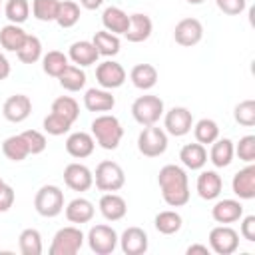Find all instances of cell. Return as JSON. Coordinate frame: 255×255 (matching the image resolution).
<instances>
[{"mask_svg":"<svg viewBox=\"0 0 255 255\" xmlns=\"http://www.w3.org/2000/svg\"><path fill=\"white\" fill-rule=\"evenodd\" d=\"M157 183L161 189V197L169 207H181L189 201V181L183 167L175 163H167L157 173Z\"/></svg>","mask_w":255,"mask_h":255,"instance_id":"obj_1","label":"cell"},{"mask_svg":"<svg viewBox=\"0 0 255 255\" xmlns=\"http://www.w3.org/2000/svg\"><path fill=\"white\" fill-rule=\"evenodd\" d=\"M92 135L104 149H116L124 137V128L116 116L102 114L92 122Z\"/></svg>","mask_w":255,"mask_h":255,"instance_id":"obj_2","label":"cell"},{"mask_svg":"<svg viewBox=\"0 0 255 255\" xmlns=\"http://www.w3.org/2000/svg\"><path fill=\"white\" fill-rule=\"evenodd\" d=\"M34 207L42 217H56L64 211V191L58 185H42L36 191Z\"/></svg>","mask_w":255,"mask_h":255,"instance_id":"obj_3","label":"cell"},{"mask_svg":"<svg viewBox=\"0 0 255 255\" xmlns=\"http://www.w3.org/2000/svg\"><path fill=\"white\" fill-rule=\"evenodd\" d=\"M84 233L80 227L68 225L56 231L52 245H50V255H76L82 245H84Z\"/></svg>","mask_w":255,"mask_h":255,"instance_id":"obj_4","label":"cell"},{"mask_svg":"<svg viewBox=\"0 0 255 255\" xmlns=\"http://www.w3.org/2000/svg\"><path fill=\"white\" fill-rule=\"evenodd\" d=\"M131 116L139 126H153L163 116V100L159 96H139L131 104Z\"/></svg>","mask_w":255,"mask_h":255,"instance_id":"obj_5","label":"cell"},{"mask_svg":"<svg viewBox=\"0 0 255 255\" xmlns=\"http://www.w3.org/2000/svg\"><path fill=\"white\" fill-rule=\"evenodd\" d=\"M137 149L145 157H159L167 149V133L165 129L153 126H143L137 135Z\"/></svg>","mask_w":255,"mask_h":255,"instance_id":"obj_6","label":"cell"},{"mask_svg":"<svg viewBox=\"0 0 255 255\" xmlns=\"http://www.w3.org/2000/svg\"><path fill=\"white\" fill-rule=\"evenodd\" d=\"M94 181H96V187L100 191H118L126 183V173H124L120 163L106 159V161L98 163L96 173H94Z\"/></svg>","mask_w":255,"mask_h":255,"instance_id":"obj_7","label":"cell"},{"mask_svg":"<svg viewBox=\"0 0 255 255\" xmlns=\"http://www.w3.org/2000/svg\"><path fill=\"white\" fill-rule=\"evenodd\" d=\"M118 233L114 227L110 225H94L90 231H88V245L90 249L96 253V255H110L116 251L118 247Z\"/></svg>","mask_w":255,"mask_h":255,"instance_id":"obj_8","label":"cell"},{"mask_svg":"<svg viewBox=\"0 0 255 255\" xmlns=\"http://www.w3.org/2000/svg\"><path fill=\"white\" fill-rule=\"evenodd\" d=\"M239 247V233L229 225H217L209 231V249L217 255H231Z\"/></svg>","mask_w":255,"mask_h":255,"instance_id":"obj_9","label":"cell"},{"mask_svg":"<svg viewBox=\"0 0 255 255\" xmlns=\"http://www.w3.org/2000/svg\"><path fill=\"white\" fill-rule=\"evenodd\" d=\"M201 38H203V24L197 18H183L173 28V40L179 46L185 48L195 46L201 42Z\"/></svg>","mask_w":255,"mask_h":255,"instance_id":"obj_10","label":"cell"},{"mask_svg":"<svg viewBox=\"0 0 255 255\" xmlns=\"http://www.w3.org/2000/svg\"><path fill=\"white\" fill-rule=\"evenodd\" d=\"M96 80L104 90H116L126 82V70L114 60H106L96 68Z\"/></svg>","mask_w":255,"mask_h":255,"instance_id":"obj_11","label":"cell"},{"mask_svg":"<svg viewBox=\"0 0 255 255\" xmlns=\"http://www.w3.org/2000/svg\"><path fill=\"white\" fill-rule=\"evenodd\" d=\"M163 124H165V131L175 135V137H181L185 133L191 131L193 128V116L187 108L183 106H177V108H171L165 118H163Z\"/></svg>","mask_w":255,"mask_h":255,"instance_id":"obj_12","label":"cell"},{"mask_svg":"<svg viewBox=\"0 0 255 255\" xmlns=\"http://www.w3.org/2000/svg\"><path fill=\"white\" fill-rule=\"evenodd\" d=\"M64 183L74 191H88L94 185V173L84 163H68L64 169Z\"/></svg>","mask_w":255,"mask_h":255,"instance_id":"obj_13","label":"cell"},{"mask_svg":"<svg viewBox=\"0 0 255 255\" xmlns=\"http://www.w3.org/2000/svg\"><path fill=\"white\" fill-rule=\"evenodd\" d=\"M30 114H32V100L24 94L10 96L2 106V116L12 124H20V122L28 120Z\"/></svg>","mask_w":255,"mask_h":255,"instance_id":"obj_14","label":"cell"},{"mask_svg":"<svg viewBox=\"0 0 255 255\" xmlns=\"http://www.w3.org/2000/svg\"><path fill=\"white\" fill-rule=\"evenodd\" d=\"M118 241L126 255H141L147 251V245H149L147 233L141 227H128Z\"/></svg>","mask_w":255,"mask_h":255,"instance_id":"obj_15","label":"cell"},{"mask_svg":"<svg viewBox=\"0 0 255 255\" xmlns=\"http://www.w3.org/2000/svg\"><path fill=\"white\" fill-rule=\"evenodd\" d=\"M98 207H100V213L104 215V219H108V221H120V219H124L126 213H128V203H126V199H124L122 195L114 193V191L104 193V195L100 197Z\"/></svg>","mask_w":255,"mask_h":255,"instance_id":"obj_16","label":"cell"},{"mask_svg":"<svg viewBox=\"0 0 255 255\" xmlns=\"http://www.w3.org/2000/svg\"><path fill=\"white\" fill-rule=\"evenodd\" d=\"M231 189L239 199H253L255 197V165H247L233 175Z\"/></svg>","mask_w":255,"mask_h":255,"instance_id":"obj_17","label":"cell"},{"mask_svg":"<svg viewBox=\"0 0 255 255\" xmlns=\"http://www.w3.org/2000/svg\"><path fill=\"white\" fill-rule=\"evenodd\" d=\"M94 147H96V139L88 131H74L66 139V151L76 159H84L92 155Z\"/></svg>","mask_w":255,"mask_h":255,"instance_id":"obj_18","label":"cell"},{"mask_svg":"<svg viewBox=\"0 0 255 255\" xmlns=\"http://www.w3.org/2000/svg\"><path fill=\"white\" fill-rule=\"evenodd\" d=\"M195 187H197V193H199L201 199L211 201V199L219 197V193H221V189H223V179H221V175H219L217 171L207 169V171H201V173L197 175Z\"/></svg>","mask_w":255,"mask_h":255,"instance_id":"obj_19","label":"cell"},{"mask_svg":"<svg viewBox=\"0 0 255 255\" xmlns=\"http://www.w3.org/2000/svg\"><path fill=\"white\" fill-rule=\"evenodd\" d=\"M211 217L221 225L235 223L243 217V205L237 199H221L211 207Z\"/></svg>","mask_w":255,"mask_h":255,"instance_id":"obj_20","label":"cell"},{"mask_svg":"<svg viewBox=\"0 0 255 255\" xmlns=\"http://www.w3.org/2000/svg\"><path fill=\"white\" fill-rule=\"evenodd\" d=\"M151 30H153L151 18L147 14L135 12V14L129 16V26H128V30H126L124 36L128 38V42L137 44V42H145L151 36Z\"/></svg>","mask_w":255,"mask_h":255,"instance_id":"obj_21","label":"cell"},{"mask_svg":"<svg viewBox=\"0 0 255 255\" xmlns=\"http://www.w3.org/2000/svg\"><path fill=\"white\" fill-rule=\"evenodd\" d=\"M84 106L88 112H112L116 106V98L110 90L104 88H90L84 96Z\"/></svg>","mask_w":255,"mask_h":255,"instance_id":"obj_22","label":"cell"},{"mask_svg":"<svg viewBox=\"0 0 255 255\" xmlns=\"http://www.w3.org/2000/svg\"><path fill=\"white\" fill-rule=\"evenodd\" d=\"M98 58H100V54H98L96 46H94L92 42H88V40L74 42V44L70 46V50H68V60H72V62H74L76 66H80V68H86V66L96 64Z\"/></svg>","mask_w":255,"mask_h":255,"instance_id":"obj_23","label":"cell"},{"mask_svg":"<svg viewBox=\"0 0 255 255\" xmlns=\"http://www.w3.org/2000/svg\"><path fill=\"white\" fill-rule=\"evenodd\" d=\"M96 209H94V203L86 197H76L72 199L68 205H66V219L70 223H88L92 221Z\"/></svg>","mask_w":255,"mask_h":255,"instance_id":"obj_24","label":"cell"},{"mask_svg":"<svg viewBox=\"0 0 255 255\" xmlns=\"http://www.w3.org/2000/svg\"><path fill=\"white\" fill-rule=\"evenodd\" d=\"M102 24H104V30L120 36V34H126L129 26V16L118 6H108L102 14Z\"/></svg>","mask_w":255,"mask_h":255,"instance_id":"obj_25","label":"cell"},{"mask_svg":"<svg viewBox=\"0 0 255 255\" xmlns=\"http://www.w3.org/2000/svg\"><path fill=\"white\" fill-rule=\"evenodd\" d=\"M179 159H181V163H183L187 169H191V171L201 169V167L207 163V149H205L199 141H195V143H185V145L181 147V151H179Z\"/></svg>","mask_w":255,"mask_h":255,"instance_id":"obj_26","label":"cell"},{"mask_svg":"<svg viewBox=\"0 0 255 255\" xmlns=\"http://www.w3.org/2000/svg\"><path fill=\"white\" fill-rule=\"evenodd\" d=\"M233 141L229 137H217L213 143H211V151H209V161L215 165V167H227L231 161H233Z\"/></svg>","mask_w":255,"mask_h":255,"instance_id":"obj_27","label":"cell"},{"mask_svg":"<svg viewBox=\"0 0 255 255\" xmlns=\"http://www.w3.org/2000/svg\"><path fill=\"white\" fill-rule=\"evenodd\" d=\"M129 80L137 90H151L157 84V70L151 64H135L129 72Z\"/></svg>","mask_w":255,"mask_h":255,"instance_id":"obj_28","label":"cell"},{"mask_svg":"<svg viewBox=\"0 0 255 255\" xmlns=\"http://www.w3.org/2000/svg\"><path fill=\"white\" fill-rule=\"evenodd\" d=\"M26 32L20 28V24H6L0 30V46L8 52H18L26 40Z\"/></svg>","mask_w":255,"mask_h":255,"instance_id":"obj_29","label":"cell"},{"mask_svg":"<svg viewBox=\"0 0 255 255\" xmlns=\"http://www.w3.org/2000/svg\"><path fill=\"white\" fill-rule=\"evenodd\" d=\"M2 153L10 161H22L30 155V149H28V143L22 137V133H16V135H10L2 141Z\"/></svg>","mask_w":255,"mask_h":255,"instance_id":"obj_30","label":"cell"},{"mask_svg":"<svg viewBox=\"0 0 255 255\" xmlns=\"http://www.w3.org/2000/svg\"><path fill=\"white\" fill-rule=\"evenodd\" d=\"M92 44L96 46L100 56H108L110 58V56H116L120 52V38L116 34L108 32V30L96 32L94 38H92Z\"/></svg>","mask_w":255,"mask_h":255,"instance_id":"obj_31","label":"cell"},{"mask_svg":"<svg viewBox=\"0 0 255 255\" xmlns=\"http://www.w3.org/2000/svg\"><path fill=\"white\" fill-rule=\"evenodd\" d=\"M70 66L68 62V54L60 52V50H50L48 54L42 56V70L52 76V78H58L66 68Z\"/></svg>","mask_w":255,"mask_h":255,"instance_id":"obj_32","label":"cell"},{"mask_svg":"<svg viewBox=\"0 0 255 255\" xmlns=\"http://www.w3.org/2000/svg\"><path fill=\"white\" fill-rule=\"evenodd\" d=\"M181 223H183L181 215H179L177 211H171V209L159 211V213L155 215V219H153L155 229H157L159 233H163V235H173V233H177V231L181 229Z\"/></svg>","mask_w":255,"mask_h":255,"instance_id":"obj_33","label":"cell"},{"mask_svg":"<svg viewBox=\"0 0 255 255\" xmlns=\"http://www.w3.org/2000/svg\"><path fill=\"white\" fill-rule=\"evenodd\" d=\"M60 86L68 92H80L84 86H86V72L80 68V66H68L60 76Z\"/></svg>","mask_w":255,"mask_h":255,"instance_id":"obj_34","label":"cell"},{"mask_svg":"<svg viewBox=\"0 0 255 255\" xmlns=\"http://www.w3.org/2000/svg\"><path fill=\"white\" fill-rule=\"evenodd\" d=\"M18 247L22 255H40L42 253V235L38 229L28 227L18 237Z\"/></svg>","mask_w":255,"mask_h":255,"instance_id":"obj_35","label":"cell"},{"mask_svg":"<svg viewBox=\"0 0 255 255\" xmlns=\"http://www.w3.org/2000/svg\"><path fill=\"white\" fill-rule=\"evenodd\" d=\"M16 56H18V60L22 64H34V62H38L42 58V42H40V38L28 34L26 40H24V44H22V48L16 52Z\"/></svg>","mask_w":255,"mask_h":255,"instance_id":"obj_36","label":"cell"},{"mask_svg":"<svg viewBox=\"0 0 255 255\" xmlns=\"http://www.w3.org/2000/svg\"><path fill=\"white\" fill-rule=\"evenodd\" d=\"M52 112L58 114V116H62V118H66V120L72 122V124L80 118V106H78V102H76L74 98H70V96H60V98H56V100L52 102Z\"/></svg>","mask_w":255,"mask_h":255,"instance_id":"obj_37","label":"cell"},{"mask_svg":"<svg viewBox=\"0 0 255 255\" xmlns=\"http://www.w3.org/2000/svg\"><path fill=\"white\" fill-rule=\"evenodd\" d=\"M193 135H195V139H197L201 145L213 143V141L219 137V126H217L213 120H209V118H201V120L193 126Z\"/></svg>","mask_w":255,"mask_h":255,"instance_id":"obj_38","label":"cell"},{"mask_svg":"<svg viewBox=\"0 0 255 255\" xmlns=\"http://www.w3.org/2000/svg\"><path fill=\"white\" fill-rule=\"evenodd\" d=\"M80 16H82L80 6H78L76 2H72V0H64V2H60L56 22H58V26H62V28H72V26L78 24Z\"/></svg>","mask_w":255,"mask_h":255,"instance_id":"obj_39","label":"cell"},{"mask_svg":"<svg viewBox=\"0 0 255 255\" xmlns=\"http://www.w3.org/2000/svg\"><path fill=\"white\" fill-rule=\"evenodd\" d=\"M60 0H32V14L40 22H56Z\"/></svg>","mask_w":255,"mask_h":255,"instance_id":"obj_40","label":"cell"},{"mask_svg":"<svg viewBox=\"0 0 255 255\" xmlns=\"http://www.w3.org/2000/svg\"><path fill=\"white\" fill-rule=\"evenodd\" d=\"M4 14L10 24H22L30 16V4L28 0H8L4 6Z\"/></svg>","mask_w":255,"mask_h":255,"instance_id":"obj_41","label":"cell"},{"mask_svg":"<svg viewBox=\"0 0 255 255\" xmlns=\"http://www.w3.org/2000/svg\"><path fill=\"white\" fill-rule=\"evenodd\" d=\"M233 118L239 126L251 128L255 126V100H243L235 106L233 110Z\"/></svg>","mask_w":255,"mask_h":255,"instance_id":"obj_42","label":"cell"},{"mask_svg":"<svg viewBox=\"0 0 255 255\" xmlns=\"http://www.w3.org/2000/svg\"><path fill=\"white\" fill-rule=\"evenodd\" d=\"M72 128V122H68L66 118L50 112L46 118H44V131L50 133V135H64L68 133Z\"/></svg>","mask_w":255,"mask_h":255,"instance_id":"obj_43","label":"cell"},{"mask_svg":"<svg viewBox=\"0 0 255 255\" xmlns=\"http://www.w3.org/2000/svg\"><path fill=\"white\" fill-rule=\"evenodd\" d=\"M233 151L237 153V157L245 163H253L255 161V135H243L239 139L237 145H233Z\"/></svg>","mask_w":255,"mask_h":255,"instance_id":"obj_44","label":"cell"},{"mask_svg":"<svg viewBox=\"0 0 255 255\" xmlns=\"http://www.w3.org/2000/svg\"><path fill=\"white\" fill-rule=\"evenodd\" d=\"M22 137L26 139V143H28V149H30V155H38V153H42L44 149H46V135L42 133V131H38V129H26V131H22Z\"/></svg>","mask_w":255,"mask_h":255,"instance_id":"obj_45","label":"cell"},{"mask_svg":"<svg viewBox=\"0 0 255 255\" xmlns=\"http://www.w3.org/2000/svg\"><path fill=\"white\" fill-rule=\"evenodd\" d=\"M217 8L223 12V14H229V16H237L245 10L247 6V0H215Z\"/></svg>","mask_w":255,"mask_h":255,"instance_id":"obj_46","label":"cell"},{"mask_svg":"<svg viewBox=\"0 0 255 255\" xmlns=\"http://www.w3.org/2000/svg\"><path fill=\"white\" fill-rule=\"evenodd\" d=\"M241 237L243 239H247V241H255V215H247V217H243V221H241Z\"/></svg>","mask_w":255,"mask_h":255,"instance_id":"obj_47","label":"cell"},{"mask_svg":"<svg viewBox=\"0 0 255 255\" xmlns=\"http://www.w3.org/2000/svg\"><path fill=\"white\" fill-rule=\"evenodd\" d=\"M14 189L6 183L2 189H0V213H4V211H8L10 207H12V203H14Z\"/></svg>","mask_w":255,"mask_h":255,"instance_id":"obj_48","label":"cell"},{"mask_svg":"<svg viewBox=\"0 0 255 255\" xmlns=\"http://www.w3.org/2000/svg\"><path fill=\"white\" fill-rule=\"evenodd\" d=\"M8 76H10V62H8V58L0 52V82L6 80Z\"/></svg>","mask_w":255,"mask_h":255,"instance_id":"obj_49","label":"cell"},{"mask_svg":"<svg viewBox=\"0 0 255 255\" xmlns=\"http://www.w3.org/2000/svg\"><path fill=\"white\" fill-rule=\"evenodd\" d=\"M209 247L207 245H201V243H193L187 247V255H193V253H201V255H209Z\"/></svg>","mask_w":255,"mask_h":255,"instance_id":"obj_50","label":"cell"},{"mask_svg":"<svg viewBox=\"0 0 255 255\" xmlns=\"http://www.w3.org/2000/svg\"><path fill=\"white\" fill-rule=\"evenodd\" d=\"M80 4L86 8V10H96L104 4V0H80Z\"/></svg>","mask_w":255,"mask_h":255,"instance_id":"obj_51","label":"cell"},{"mask_svg":"<svg viewBox=\"0 0 255 255\" xmlns=\"http://www.w3.org/2000/svg\"><path fill=\"white\" fill-rule=\"evenodd\" d=\"M185 2H189V4H195V6H197V4H203L205 0H185Z\"/></svg>","mask_w":255,"mask_h":255,"instance_id":"obj_52","label":"cell"},{"mask_svg":"<svg viewBox=\"0 0 255 255\" xmlns=\"http://www.w3.org/2000/svg\"><path fill=\"white\" fill-rule=\"evenodd\" d=\"M4 185H6V183H4V179H2V177H0V189H2V187H4Z\"/></svg>","mask_w":255,"mask_h":255,"instance_id":"obj_53","label":"cell"}]
</instances>
